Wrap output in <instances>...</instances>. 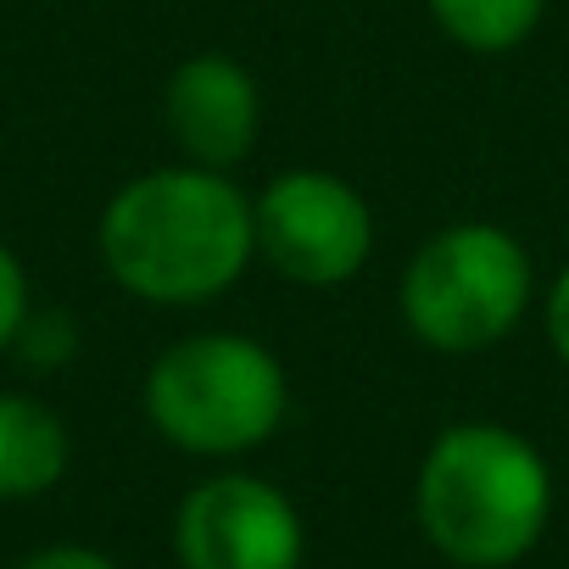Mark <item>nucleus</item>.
Segmentation results:
<instances>
[{
	"label": "nucleus",
	"instance_id": "12",
	"mask_svg": "<svg viewBox=\"0 0 569 569\" xmlns=\"http://www.w3.org/2000/svg\"><path fill=\"white\" fill-rule=\"evenodd\" d=\"M541 336L552 347V358L569 369V262L552 273L547 284V297H541Z\"/></svg>",
	"mask_w": 569,
	"mask_h": 569
},
{
	"label": "nucleus",
	"instance_id": "9",
	"mask_svg": "<svg viewBox=\"0 0 569 569\" xmlns=\"http://www.w3.org/2000/svg\"><path fill=\"white\" fill-rule=\"evenodd\" d=\"M430 23L469 57H513L536 40L547 0H425Z\"/></svg>",
	"mask_w": 569,
	"mask_h": 569
},
{
	"label": "nucleus",
	"instance_id": "3",
	"mask_svg": "<svg viewBox=\"0 0 569 569\" xmlns=\"http://www.w3.org/2000/svg\"><path fill=\"white\" fill-rule=\"evenodd\" d=\"M140 408L173 452L246 458L268 447L291 413V375L257 336L196 330L151 358Z\"/></svg>",
	"mask_w": 569,
	"mask_h": 569
},
{
	"label": "nucleus",
	"instance_id": "5",
	"mask_svg": "<svg viewBox=\"0 0 569 569\" xmlns=\"http://www.w3.org/2000/svg\"><path fill=\"white\" fill-rule=\"evenodd\" d=\"M257 262L302 291L352 284L375 262V207L330 168H284L251 196Z\"/></svg>",
	"mask_w": 569,
	"mask_h": 569
},
{
	"label": "nucleus",
	"instance_id": "8",
	"mask_svg": "<svg viewBox=\"0 0 569 569\" xmlns=\"http://www.w3.org/2000/svg\"><path fill=\"white\" fill-rule=\"evenodd\" d=\"M73 463V436L62 413L40 397L0 391V502H29L62 486Z\"/></svg>",
	"mask_w": 569,
	"mask_h": 569
},
{
	"label": "nucleus",
	"instance_id": "6",
	"mask_svg": "<svg viewBox=\"0 0 569 569\" xmlns=\"http://www.w3.org/2000/svg\"><path fill=\"white\" fill-rule=\"evenodd\" d=\"M173 552L184 569H302L308 525L273 480L223 469L184 491L173 513Z\"/></svg>",
	"mask_w": 569,
	"mask_h": 569
},
{
	"label": "nucleus",
	"instance_id": "2",
	"mask_svg": "<svg viewBox=\"0 0 569 569\" xmlns=\"http://www.w3.org/2000/svg\"><path fill=\"white\" fill-rule=\"evenodd\" d=\"M419 536L458 569H513L552 519V469L541 447L497 419L447 425L413 475Z\"/></svg>",
	"mask_w": 569,
	"mask_h": 569
},
{
	"label": "nucleus",
	"instance_id": "11",
	"mask_svg": "<svg viewBox=\"0 0 569 569\" xmlns=\"http://www.w3.org/2000/svg\"><path fill=\"white\" fill-rule=\"evenodd\" d=\"M18 347L29 352V363H68L73 358V325L68 319H46V313H29V325H23V336H18Z\"/></svg>",
	"mask_w": 569,
	"mask_h": 569
},
{
	"label": "nucleus",
	"instance_id": "4",
	"mask_svg": "<svg viewBox=\"0 0 569 569\" xmlns=\"http://www.w3.org/2000/svg\"><path fill=\"white\" fill-rule=\"evenodd\" d=\"M397 308L425 352L480 358L502 347L536 308L530 246L497 218H452L402 262Z\"/></svg>",
	"mask_w": 569,
	"mask_h": 569
},
{
	"label": "nucleus",
	"instance_id": "10",
	"mask_svg": "<svg viewBox=\"0 0 569 569\" xmlns=\"http://www.w3.org/2000/svg\"><path fill=\"white\" fill-rule=\"evenodd\" d=\"M29 313H34L29 268H23V257H18L7 240H0V352H12V347H18Z\"/></svg>",
	"mask_w": 569,
	"mask_h": 569
},
{
	"label": "nucleus",
	"instance_id": "13",
	"mask_svg": "<svg viewBox=\"0 0 569 569\" xmlns=\"http://www.w3.org/2000/svg\"><path fill=\"white\" fill-rule=\"evenodd\" d=\"M12 569H118L101 547H84V541H57V547H40V552H29L23 563H12Z\"/></svg>",
	"mask_w": 569,
	"mask_h": 569
},
{
	"label": "nucleus",
	"instance_id": "7",
	"mask_svg": "<svg viewBox=\"0 0 569 569\" xmlns=\"http://www.w3.org/2000/svg\"><path fill=\"white\" fill-rule=\"evenodd\" d=\"M162 123L184 162L234 173L262 140V84L240 57L196 51L162 84Z\"/></svg>",
	"mask_w": 569,
	"mask_h": 569
},
{
	"label": "nucleus",
	"instance_id": "1",
	"mask_svg": "<svg viewBox=\"0 0 569 569\" xmlns=\"http://www.w3.org/2000/svg\"><path fill=\"white\" fill-rule=\"evenodd\" d=\"M107 279L146 308H201L229 297L257 262L251 196L234 173L162 162L123 179L96 223Z\"/></svg>",
	"mask_w": 569,
	"mask_h": 569
}]
</instances>
